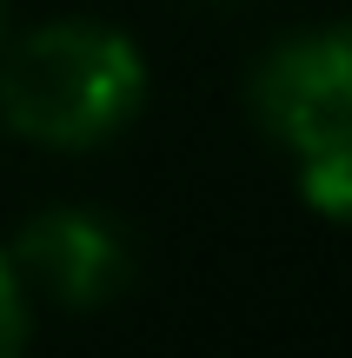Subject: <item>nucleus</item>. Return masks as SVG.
<instances>
[{
	"instance_id": "1",
	"label": "nucleus",
	"mask_w": 352,
	"mask_h": 358,
	"mask_svg": "<svg viewBox=\"0 0 352 358\" xmlns=\"http://www.w3.org/2000/svg\"><path fill=\"white\" fill-rule=\"evenodd\" d=\"M153 66L140 40L93 13L20 27L0 40V133L40 153H100L146 113Z\"/></svg>"
},
{
	"instance_id": "2",
	"label": "nucleus",
	"mask_w": 352,
	"mask_h": 358,
	"mask_svg": "<svg viewBox=\"0 0 352 358\" xmlns=\"http://www.w3.org/2000/svg\"><path fill=\"white\" fill-rule=\"evenodd\" d=\"M253 127L286 153L332 140L352 127V20L346 27H293L246 73Z\"/></svg>"
},
{
	"instance_id": "6",
	"label": "nucleus",
	"mask_w": 352,
	"mask_h": 358,
	"mask_svg": "<svg viewBox=\"0 0 352 358\" xmlns=\"http://www.w3.org/2000/svg\"><path fill=\"white\" fill-rule=\"evenodd\" d=\"M7 20H13V13H7V0H0V40H7Z\"/></svg>"
},
{
	"instance_id": "3",
	"label": "nucleus",
	"mask_w": 352,
	"mask_h": 358,
	"mask_svg": "<svg viewBox=\"0 0 352 358\" xmlns=\"http://www.w3.org/2000/svg\"><path fill=\"white\" fill-rule=\"evenodd\" d=\"M7 252H13V266H20L34 306H60V312H73V319L113 306L133 285L127 232L106 213H93V206H40V213H27Z\"/></svg>"
},
{
	"instance_id": "4",
	"label": "nucleus",
	"mask_w": 352,
	"mask_h": 358,
	"mask_svg": "<svg viewBox=\"0 0 352 358\" xmlns=\"http://www.w3.org/2000/svg\"><path fill=\"white\" fill-rule=\"evenodd\" d=\"M293 186H300L306 213L332 219V226H352V127L306 146V153H293Z\"/></svg>"
},
{
	"instance_id": "5",
	"label": "nucleus",
	"mask_w": 352,
	"mask_h": 358,
	"mask_svg": "<svg viewBox=\"0 0 352 358\" xmlns=\"http://www.w3.org/2000/svg\"><path fill=\"white\" fill-rule=\"evenodd\" d=\"M34 338V292H27L13 252H0V358H13Z\"/></svg>"
}]
</instances>
